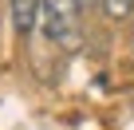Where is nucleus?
Returning a JSON list of instances; mask_svg holds the SVG:
<instances>
[{
	"instance_id": "obj_1",
	"label": "nucleus",
	"mask_w": 134,
	"mask_h": 130,
	"mask_svg": "<svg viewBox=\"0 0 134 130\" xmlns=\"http://www.w3.org/2000/svg\"><path fill=\"white\" fill-rule=\"evenodd\" d=\"M79 8L71 4V0H43V8H40V32L47 36L51 47L59 51H75L79 47Z\"/></svg>"
},
{
	"instance_id": "obj_2",
	"label": "nucleus",
	"mask_w": 134,
	"mask_h": 130,
	"mask_svg": "<svg viewBox=\"0 0 134 130\" xmlns=\"http://www.w3.org/2000/svg\"><path fill=\"white\" fill-rule=\"evenodd\" d=\"M40 8H43V0H8V16H12V28L20 39L36 36L40 28Z\"/></svg>"
},
{
	"instance_id": "obj_3",
	"label": "nucleus",
	"mask_w": 134,
	"mask_h": 130,
	"mask_svg": "<svg viewBox=\"0 0 134 130\" xmlns=\"http://www.w3.org/2000/svg\"><path fill=\"white\" fill-rule=\"evenodd\" d=\"M130 43H134V39H130Z\"/></svg>"
}]
</instances>
